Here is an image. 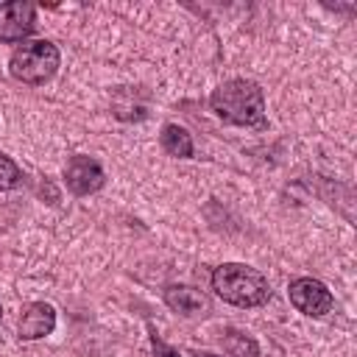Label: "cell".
Segmentation results:
<instances>
[{"label":"cell","instance_id":"cell-1","mask_svg":"<svg viewBox=\"0 0 357 357\" xmlns=\"http://www.w3.org/2000/svg\"><path fill=\"white\" fill-rule=\"evenodd\" d=\"M212 112L231 123V126H245V128H265V95L259 84L245 81V78H231L220 84L212 98H209Z\"/></svg>","mask_w":357,"mask_h":357},{"label":"cell","instance_id":"cell-2","mask_svg":"<svg viewBox=\"0 0 357 357\" xmlns=\"http://www.w3.org/2000/svg\"><path fill=\"white\" fill-rule=\"evenodd\" d=\"M212 290L234 307H259L271 298L268 279L240 262H223L212 273Z\"/></svg>","mask_w":357,"mask_h":357},{"label":"cell","instance_id":"cell-3","mask_svg":"<svg viewBox=\"0 0 357 357\" xmlns=\"http://www.w3.org/2000/svg\"><path fill=\"white\" fill-rule=\"evenodd\" d=\"M59 47L47 39H36V42H22L14 53H11V61H8V70L17 81L22 84H45L56 75L59 70Z\"/></svg>","mask_w":357,"mask_h":357},{"label":"cell","instance_id":"cell-4","mask_svg":"<svg viewBox=\"0 0 357 357\" xmlns=\"http://www.w3.org/2000/svg\"><path fill=\"white\" fill-rule=\"evenodd\" d=\"M290 304L304 315L321 318V315H326L332 310L335 298H332V293L326 290L324 282H318L312 276H301V279L290 282Z\"/></svg>","mask_w":357,"mask_h":357},{"label":"cell","instance_id":"cell-5","mask_svg":"<svg viewBox=\"0 0 357 357\" xmlns=\"http://www.w3.org/2000/svg\"><path fill=\"white\" fill-rule=\"evenodd\" d=\"M36 28V8L31 3L14 0L0 6V39L3 42H22Z\"/></svg>","mask_w":357,"mask_h":357},{"label":"cell","instance_id":"cell-6","mask_svg":"<svg viewBox=\"0 0 357 357\" xmlns=\"http://www.w3.org/2000/svg\"><path fill=\"white\" fill-rule=\"evenodd\" d=\"M64 178H67V187L75 192V195H89V192H98L103 187V170L95 159L89 156H73L64 167Z\"/></svg>","mask_w":357,"mask_h":357},{"label":"cell","instance_id":"cell-7","mask_svg":"<svg viewBox=\"0 0 357 357\" xmlns=\"http://www.w3.org/2000/svg\"><path fill=\"white\" fill-rule=\"evenodd\" d=\"M56 326V310L47 301H33L20 315V337L22 340H39L50 335Z\"/></svg>","mask_w":357,"mask_h":357},{"label":"cell","instance_id":"cell-8","mask_svg":"<svg viewBox=\"0 0 357 357\" xmlns=\"http://www.w3.org/2000/svg\"><path fill=\"white\" fill-rule=\"evenodd\" d=\"M165 304L170 310H176L178 315H187V318H195V315H206L209 312V298L201 290L187 287V284H170L165 290Z\"/></svg>","mask_w":357,"mask_h":357},{"label":"cell","instance_id":"cell-9","mask_svg":"<svg viewBox=\"0 0 357 357\" xmlns=\"http://www.w3.org/2000/svg\"><path fill=\"white\" fill-rule=\"evenodd\" d=\"M162 148L170 153V156H178V159H190L192 156V137L187 134V128L176 126V123H167L162 128V137H159Z\"/></svg>","mask_w":357,"mask_h":357},{"label":"cell","instance_id":"cell-10","mask_svg":"<svg viewBox=\"0 0 357 357\" xmlns=\"http://www.w3.org/2000/svg\"><path fill=\"white\" fill-rule=\"evenodd\" d=\"M223 349H226L231 357H257V354H259L257 340L248 337V335H243V332H234V329H229V332L223 335Z\"/></svg>","mask_w":357,"mask_h":357},{"label":"cell","instance_id":"cell-11","mask_svg":"<svg viewBox=\"0 0 357 357\" xmlns=\"http://www.w3.org/2000/svg\"><path fill=\"white\" fill-rule=\"evenodd\" d=\"M20 181H22V173H20L17 162L8 159L6 153H0V190H14V187H20Z\"/></svg>","mask_w":357,"mask_h":357},{"label":"cell","instance_id":"cell-12","mask_svg":"<svg viewBox=\"0 0 357 357\" xmlns=\"http://www.w3.org/2000/svg\"><path fill=\"white\" fill-rule=\"evenodd\" d=\"M151 349H153V357H181L173 346H167L156 332H151Z\"/></svg>","mask_w":357,"mask_h":357},{"label":"cell","instance_id":"cell-13","mask_svg":"<svg viewBox=\"0 0 357 357\" xmlns=\"http://www.w3.org/2000/svg\"><path fill=\"white\" fill-rule=\"evenodd\" d=\"M192 357H220V354H212V351H192Z\"/></svg>","mask_w":357,"mask_h":357},{"label":"cell","instance_id":"cell-14","mask_svg":"<svg viewBox=\"0 0 357 357\" xmlns=\"http://www.w3.org/2000/svg\"><path fill=\"white\" fill-rule=\"evenodd\" d=\"M0 318H3V304H0Z\"/></svg>","mask_w":357,"mask_h":357}]
</instances>
